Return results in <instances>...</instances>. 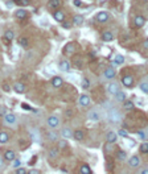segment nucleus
<instances>
[{"mask_svg": "<svg viewBox=\"0 0 148 174\" xmlns=\"http://www.w3.org/2000/svg\"><path fill=\"white\" fill-rule=\"evenodd\" d=\"M107 119L112 124H119V123L123 121V114L120 112L119 108L117 107H111L107 110Z\"/></svg>", "mask_w": 148, "mask_h": 174, "instance_id": "f257e3e1", "label": "nucleus"}, {"mask_svg": "<svg viewBox=\"0 0 148 174\" xmlns=\"http://www.w3.org/2000/svg\"><path fill=\"white\" fill-rule=\"evenodd\" d=\"M3 124L5 127L15 128V127H17V124H19V117L16 116L13 112H7V114L3 116Z\"/></svg>", "mask_w": 148, "mask_h": 174, "instance_id": "f03ea898", "label": "nucleus"}, {"mask_svg": "<svg viewBox=\"0 0 148 174\" xmlns=\"http://www.w3.org/2000/svg\"><path fill=\"white\" fill-rule=\"evenodd\" d=\"M46 125L49 129H54L56 131L57 128L61 127V119L57 116V115H50V116H48V119H46Z\"/></svg>", "mask_w": 148, "mask_h": 174, "instance_id": "7ed1b4c3", "label": "nucleus"}, {"mask_svg": "<svg viewBox=\"0 0 148 174\" xmlns=\"http://www.w3.org/2000/svg\"><path fill=\"white\" fill-rule=\"evenodd\" d=\"M127 165L131 167V169H138L141 165V158L139 154H132L131 157H128L127 160Z\"/></svg>", "mask_w": 148, "mask_h": 174, "instance_id": "20e7f679", "label": "nucleus"}, {"mask_svg": "<svg viewBox=\"0 0 148 174\" xmlns=\"http://www.w3.org/2000/svg\"><path fill=\"white\" fill-rule=\"evenodd\" d=\"M120 83L119 82H117V81H110L106 85V91L110 94V95H115L118 91H120Z\"/></svg>", "mask_w": 148, "mask_h": 174, "instance_id": "39448f33", "label": "nucleus"}, {"mask_svg": "<svg viewBox=\"0 0 148 174\" xmlns=\"http://www.w3.org/2000/svg\"><path fill=\"white\" fill-rule=\"evenodd\" d=\"M87 119H89L90 121H94V123L101 121V119H102L101 111L98 110V108H93V110H90L89 112H87Z\"/></svg>", "mask_w": 148, "mask_h": 174, "instance_id": "423d86ee", "label": "nucleus"}, {"mask_svg": "<svg viewBox=\"0 0 148 174\" xmlns=\"http://www.w3.org/2000/svg\"><path fill=\"white\" fill-rule=\"evenodd\" d=\"M94 19H95L97 22H99V24H106V22L110 21L111 16H110V13H108V12H106V11H101V12H98L95 15Z\"/></svg>", "mask_w": 148, "mask_h": 174, "instance_id": "0eeeda50", "label": "nucleus"}, {"mask_svg": "<svg viewBox=\"0 0 148 174\" xmlns=\"http://www.w3.org/2000/svg\"><path fill=\"white\" fill-rule=\"evenodd\" d=\"M103 79H106V81H112L115 77H117V70H115V67L114 66H108L106 67L105 70H103Z\"/></svg>", "mask_w": 148, "mask_h": 174, "instance_id": "6e6552de", "label": "nucleus"}, {"mask_svg": "<svg viewBox=\"0 0 148 174\" xmlns=\"http://www.w3.org/2000/svg\"><path fill=\"white\" fill-rule=\"evenodd\" d=\"M78 104H79V107H82V108L90 107V104H91V98H90L87 94H81L79 98H78Z\"/></svg>", "mask_w": 148, "mask_h": 174, "instance_id": "1a4fd4ad", "label": "nucleus"}, {"mask_svg": "<svg viewBox=\"0 0 148 174\" xmlns=\"http://www.w3.org/2000/svg\"><path fill=\"white\" fill-rule=\"evenodd\" d=\"M58 70L62 73H70L72 71V63L68 59H61L58 62Z\"/></svg>", "mask_w": 148, "mask_h": 174, "instance_id": "9d476101", "label": "nucleus"}, {"mask_svg": "<svg viewBox=\"0 0 148 174\" xmlns=\"http://www.w3.org/2000/svg\"><path fill=\"white\" fill-rule=\"evenodd\" d=\"M119 140V137H118V134H117V132L115 131H112V129H110V131H107V133H106V143L107 144H117V141Z\"/></svg>", "mask_w": 148, "mask_h": 174, "instance_id": "9b49d317", "label": "nucleus"}, {"mask_svg": "<svg viewBox=\"0 0 148 174\" xmlns=\"http://www.w3.org/2000/svg\"><path fill=\"white\" fill-rule=\"evenodd\" d=\"M16 152L13 149H5L4 152H3V158L5 162H12L15 158H16Z\"/></svg>", "mask_w": 148, "mask_h": 174, "instance_id": "f8f14e48", "label": "nucleus"}, {"mask_svg": "<svg viewBox=\"0 0 148 174\" xmlns=\"http://www.w3.org/2000/svg\"><path fill=\"white\" fill-rule=\"evenodd\" d=\"M12 90H13V91H15L16 94H25V92H26V86L24 85L23 82L17 81V82H15V83H13Z\"/></svg>", "mask_w": 148, "mask_h": 174, "instance_id": "ddd939ff", "label": "nucleus"}, {"mask_svg": "<svg viewBox=\"0 0 148 174\" xmlns=\"http://www.w3.org/2000/svg\"><path fill=\"white\" fill-rule=\"evenodd\" d=\"M134 25H135V28H138V29L143 28L146 25V17H144L143 15H136V16H134Z\"/></svg>", "mask_w": 148, "mask_h": 174, "instance_id": "4468645a", "label": "nucleus"}, {"mask_svg": "<svg viewBox=\"0 0 148 174\" xmlns=\"http://www.w3.org/2000/svg\"><path fill=\"white\" fill-rule=\"evenodd\" d=\"M60 136H62L64 140H69V139H73V129L70 127H62L61 132H58Z\"/></svg>", "mask_w": 148, "mask_h": 174, "instance_id": "2eb2a0df", "label": "nucleus"}, {"mask_svg": "<svg viewBox=\"0 0 148 174\" xmlns=\"http://www.w3.org/2000/svg\"><path fill=\"white\" fill-rule=\"evenodd\" d=\"M46 139H48V141L57 143L58 140H60V133L57 131H54V129H49L46 132Z\"/></svg>", "mask_w": 148, "mask_h": 174, "instance_id": "dca6fc26", "label": "nucleus"}, {"mask_svg": "<svg viewBox=\"0 0 148 174\" xmlns=\"http://www.w3.org/2000/svg\"><path fill=\"white\" fill-rule=\"evenodd\" d=\"M61 5H62V2H61V0H49L46 7H48L49 11H53V12H54V11L60 9V7H61Z\"/></svg>", "mask_w": 148, "mask_h": 174, "instance_id": "f3484780", "label": "nucleus"}, {"mask_svg": "<svg viewBox=\"0 0 148 174\" xmlns=\"http://www.w3.org/2000/svg\"><path fill=\"white\" fill-rule=\"evenodd\" d=\"M53 19L57 22H62V21L66 20V15H65V12L62 9H57V11L53 12Z\"/></svg>", "mask_w": 148, "mask_h": 174, "instance_id": "a211bd4d", "label": "nucleus"}, {"mask_svg": "<svg viewBox=\"0 0 148 174\" xmlns=\"http://www.w3.org/2000/svg\"><path fill=\"white\" fill-rule=\"evenodd\" d=\"M134 83H135V79H134L132 75H124V77L122 78V85H123L126 88L132 87Z\"/></svg>", "mask_w": 148, "mask_h": 174, "instance_id": "6ab92c4d", "label": "nucleus"}, {"mask_svg": "<svg viewBox=\"0 0 148 174\" xmlns=\"http://www.w3.org/2000/svg\"><path fill=\"white\" fill-rule=\"evenodd\" d=\"M114 98H115V102L117 103H123L124 100H127V94H126V91H118L117 94L114 95Z\"/></svg>", "mask_w": 148, "mask_h": 174, "instance_id": "aec40b11", "label": "nucleus"}, {"mask_svg": "<svg viewBox=\"0 0 148 174\" xmlns=\"http://www.w3.org/2000/svg\"><path fill=\"white\" fill-rule=\"evenodd\" d=\"M126 62V58L123 54H115L114 58H112V65L114 66H120Z\"/></svg>", "mask_w": 148, "mask_h": 174, "instance_id": "412c9836", "label": "nucleus"}, {"mask_svg": "<svg viewBox=\"0 0 148 174\" xmlns=\"http://www.w3.org/2000/svg\"><path fill=\"white\" fill-rule=\"evenodd\" d=\"M15 17L17 20H25V19H28V12L25 9L20 8L17 11H15Z\"/></svg>", "mask_w": 148, "mask_h": 174, "instance_id": "4be33fe9", "label": "nucleus"}, {"mask_svg": "<svg viewBox=\"0 0 148 174\" xmlns=\"http://www.w3.org/2000/svg\"><path fill=\"white\" fill-rule=\"evenodd\" d=\"M101 38H102V41H103V42H111L115 37H114V33H112L111 31H106V32H103V33H102Z\"/></svg>", "mask_w": 148, "mask_h": 174, "instance_id": "5701e85b", "label": "nucleus"}, {"mask_svg": "<svg viewBox=\"0 0 148 174\" xmlns=\"http://www.w3.org/2000/svg\"><path fill=\"white\" fill-rule=\"evenodd\" d=\"M50 82H52V86H53L54 88H58V87H61V86L64 85V79H62L61 77H58V75L53 77Z\"/></svg>", "mask_w": 148, "mask_h": 174, "instance_id": "b1692460", "label": "nucleus"}, {"mask_svg": "<svg viewBox=\"0 0 148 174\" xmlns=\"http://www.w3.org/2000/svg\"><path fill=\"white\" fill-rule=\"evenodd\" d=\"M86 136V132L82 131V129H77V131H73V137L77 140V141H82Z\"/></svg>", "mask_w": 148, "mask_h": 174, "instance_id": "393cba45", "label": "nucleus"}, {"mask_svg": "<svg viewBox=\"0 0 148 174\" xmlns=\"http://www.w3.org/2000/svg\"><path fill=\"white\" fill-rule=\"evenodd\" d=\"M60 153H61V150H60L57 147H53V148H50V149H49L48 156H49V158L54 160V158H57V157L60 156Z\"/></svg>", "mask_w": 148, "mask_h": 174, "instance_id": "a878e982", "label": "nucleus"}, {"mask_svg": "<svg viewBox=\"0 0 148 174\" xmlns=\"http://www.w3.org/2000/svg\"><path fill=\"white\" fill-rule=\"evenodd\" d=\"M17 44H19V46L26 49V48L29 46V40H28V37H25V36L19 37V38H17Z\"/></svg>", "mask_w": 148, "mask_h": 174, "instance_id": "bb28decb", "label": "nucleus"}, {"mask_svg": "<svg viewBox=\"0 0 148 174\" xmlns=\"http://www.w3.org/2000/svg\"><path fill=\"white\" fill-rule=\"evenodd\" d=\"M11 139V134L7 131H0V144H7Z\"/></svg>", "mask_w": 148, "mask_h": 174, "instance_id": "cd10ccee", "label": "nucleus"}, {"mask_svg": "<svg viewBox=\"0 0 148 174\" xmlns=\"http://www.w3.org/2000/svg\"><path fill=\"white\" fill-rule=\"evenodd\" d=\"M139 90L143 94H148V81H147V78H143L141 82L139 83Z\"/></svg>", "mask_w": 148, "mask_h": 174, "instance_id": "c85d7f7f", "label": "nucleus"}, {"mask_svg": "<svg viewBox=\"0 0 148 174\" xmlns=\"http://www.w3.org/2000/svg\"><path fill=\"white\" fill-rule=\"evenodd\" d=\"M84 20H85V17L82 15H75L72 20V25H81L84 22Z\"/></svg>", "mask_w": 148, "mask_h": 174, "instance_id": "c756f323", "label": "nucleus"}, {"mask_svg": "<svg viewBox=\"0 0 148 174\" xmlns=\"http://www.w3.org/2000/svg\"><path fill=\"white\" fill-rule=\"evenodd\" d=\"M4 38L7 41H12V40H15V32L12 31V29H7L4 32Z\"/></svg>", "mask_w": 148, "mask_h": 174, "instance_id": "7c9ffc66", "label": "nucleus"}, {"mask_svg": "<svg viewBox=\"0 0 148 174\" xmlns=\"http://www.w3.org/2000/svg\"><path fill=\"white\" fill-rule=\"evenodd\" d=\"M117 158L119 161H126V160L128 158L127 152H124V150H118V152H117Z\"/></svg>", "mask_w": 148, "mask_h": 174, "instance_id": "2f4dec72", "label": "nucleus"}, {"mask_svg": "<svg viewBox=\"0 0 148 174\" xmlns=\"http://www.w3.org/2000/svg\"><path fill=\"white\" fill-rule=\"evenodd\" d=\"M79 172H81V174H91V167L87 164H82L79 167Z\"/></svg>", "mask_w": 148, "mask_h": 174, "instance_id": "473e14b6", "label": "nucleus"}, {"mask_svg": "<svg viewBox=\"0 0 148 174\" xmlns=\"http://www.w3.org/2000/svg\"><path fill=\"white\" fill-rule=\"evenodd\" d=\"M69 147V144H68V140H58V141H57V148L60 149V150H61V149H66Z\"/></svg>", "mask_w": 148, "mask_h": 174, "instance_id": "72a5a7b5", "label": "nucleus"}, {"mask_svg": "<svg viewBox=\"0 0 148 174\" xmlns=\"http://www.w3.org/2000/svg\"><path fill=\"white\" fill-rule=\"evenodd\" d=\"M139 152L141 154H147L148 153V143L147 141H141L140 147H139Z\"/></svg>", "mask_w": 148, "mask_h": 174, "instance_id": "f704fd0d", "label": "nucleus"}, {"mask_svg": "<svg viewBox=\"0 0 148 174\" xmlns=\"http://www.w3.org/2000/svg\"><path fill=\"white\" fill-rule=\"evenodd\" d=\"M21 165H23V161H21L20 158H17V157H16V158H15L12 162H11V166H12L15 170L19 169V167H21Z\"/></svg>", "mask_w": 148, "mask_h": 174, "instance_id": "c9c22d12", "label": "nucleus"}, {"mask_svg": "<svg viewBox=\"0 0 148 174\" xmlns=\"http://www.w3.org/2000/svg\"><path fill=\"white\" fill-rule=\"evenodd\" d=\"M122 104H123V108H124L126 111L134 110V102H131V100H124Z\"/></svg>", "mask_w": 148, "mask_h": 174, "instance_id": "e433bc0d", "label": "nucleus"}, {"mask_svg": "<svg viewBox=\"0 0 148 174\" xmlns=\"http://www.w3.org/2000/svg\"><path fill=\"white\" fill-rule=\"evenodd\" d=\"M118 137H123V139H128V131L124 129V128H120V129L117 131Z\"/></svg>", "mask_w": 148, "mask_h": 174, "instance_id": "4c0bfd02", "label": "nucleus"}, {"mask_svg": "<svg viewBox=\"0 0 148 174\" xmlns=\"http://www.w3.org/2000/svg\"><path fill=\"white\" fill-rule=\"evenodd\" d=\"M81 87L84 88V90H87V88H90V79L89 78H82V81H81Z\"/></svg>", "mask_w": 148, "mask_h": 174, "instance_id": "58836bf2", "label": "nucleus"}, {"mask_svg": "<svg viewBox=\"0 0 148 174\" xmlns=\"http://www.w3.org/2000/svg\"><path fill=\"white\" fill-rule=\"evenodd\" d=\"M136 136H138L141 141H146V139H147V131L146 129H140L136 132Z\"/></svg>", "mask_w": 148, "mask_h": 174, "instance_id": "ea45409f", "label": "nucleus"}, {"mask_svg": "<svg viewBox=\"0 0 148 174\" xmlns=\"http://www.w3.org/2000/svg\"><path fill=\"white\" fill-rule=\"evenodd\" d=\"M74 52V44H68L66 46H65V50H64V53H66V54H70V53H73Z\"/></svg>", "mask_w": 148, "mask_h": 174, "instance_id": "a19ab883", "label": "nucleus"}, {"mask_svg": "<svg viewBox=\"0 0 148 174\" xmlns=\"http://www.w3.org/2000/svg\"><path fill=\"white\" fill-rule=\"evenodd\" d=\"M61 25H62L64 29H70V28H72V22L65 20V21H62V22H61Z\"/></svg>", "mask_w": 148, "mask_h": 174, "instance_id": "79ce46f5", "label": "nucleus"}, {"mask_svg": "<svg viewBox=\"0 0 148 174\" xmlns=\"http://www.w3.org/2000/svg\"><path fill=\"white\" fill-rule=\"evenodd\" d=\"M31 0H17V4H20L21 7H26V5H29Z\"/></svg>", "mask_w": 148, "mask_h": 174, "instance_id": "37998d69", "label": "nucleus"}, {"mask_svg": "<svg viewBox=\"0 0 148 174\" xmlns=\"http://www.w3.org/2000/svg\"><path fill=\"white\" fill-rule=\"evenodd\" d=\"M26 173H28V170H26L25 167L21 166V167H19V169H16V173L15 174H26Z\"/></svg>", "mask_w": 148, "mask_h": 174, "instance_id": "c03bdc74", "label": "nucleus"}, {"mask_svg": "<svg viewBox=\"0 0 148 174\" xmlns=\"http://www.w3.org/2000/svg\"><path fill=\"white\" fill-rule=\"evenodd\" d=\"M3 91L4 92H11V91H12V87H11L8 83H4V85H3Z\"/></svg>", "mask_w": 148, "mask_h": 174, "instance_id": "a18cd8bd", "label": "nucleus"}, {"mask_svg": "<svg viewBox=\"0 0 148 174\" xmlns=\"http://www.w3.org/2000/svg\"><path fill=\"white\" fill-rule=\"evenodd\" d=\"M7 112H9L8 110H7V107H4V106H0V116H4L5 114H7Z\"/></svg>", "mask_w": 148, "mask_h": 174, "instance_id": "49530a36", "label": "nucleus"}, {"mask_svg": "<svg viewBox=\"0 0 148 174\" xmlns=\"http://www.w3.org/2000/svg\"><path fill=\"white\" fill-rule=\"evenodd\" d=\"M5 169V161L3 158V156H0V172Z\"/></svg>", "mask_w": 148, "mask_h": 174, "instance_id": "de8ad7c7", "label": "nucleus"}, {"mask_svg": "<svg viewBox=\"0 0 148 174\" xmlns=\"http://www.w3.org/2000/svg\"><path fill=\"white\" fill-rule=\"evenodd\" d=\"M26 174H41V170H38V169H31Z\"/></svg>", "mask_w": 148, "mask_h": 174, "instance_id": "09e8293b", "label": "nucleus"}, {"mask_svg": "<svg viewBox=\"0 0 148 174\" xmlns=\"http://www.w3.org/2000/svg\"><path fill=\"white\" fill-rule=\"evenodd\" d=\"M139 174H148V167L147 166H143L141 169L139 170Z\"/></svg>", "mask_w": 148, "mask_h": 174, "instance_id": "8fccbe9b", "label": "nucleus"}, {"mask_svg": "<svg viewBox=\"0 0 148 174\" xmlns=\"http://www.w3.org/2000/svg\"><path fill=\"white\" fill-rule=\"evenodd\" d=\"M141 48H143L144 50H147V49H148V41H147V40H144V41H143V44H141Z\"/></svg>", "mask_w": 148, "mask_h": 174, "instance_id": "3c124183", "label": "nucleus"}, {"mask_svg": "<svg viewBox=\"0 0 148 174\" xmlns=\"http://www.w3.org/2000/svg\"><path fill=\"white\" fill-rule=\"evenodd\" d=\"M73 3H74V5H77V7H81V5H82L81 0H73Z\"/></svg>", "mask_w": 148, "mask_h": 174, "instance_id": "603ef678", "label": "nucleus"}, {"mask_svg": "<svg viewBox=\"0 0 148 174\" xmlns=\"http://www.w3.org/2000/svg\"><path fill=\"white\" fill-rule=\"evenodd\" d=\"M143 2H147V0H143Z\"/></svg>", "mask_w": 148, "mask_h": 174, "instance_id": "864d4df0", "label": "nucleus"}]
</instances>
